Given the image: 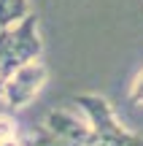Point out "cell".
I'll return each instance as SVG.
<instances>
[{"mask_svg":"<svg viewBox=\"0 0 143 146\" xmlns=\"http://www.w3.org/2000/svg\"><path fill=\"white\" fill-rule=\"evenodd\" d=\"M0 146H27V135H22V133H16V135L0 138Z\"/></svg>","mask_w":143,"mask_h":146,"instance_id":"ba28073f","label":"cell"},{"mask_svg":"<svg viewBox=\"0 0 143 146\" xmlns=\"http://www.w3.org/2000/svg\"><path fill=\"white\" fill-rule=\"evenodd\" d=\"M30 14V0H0V27H11Z\"/></svg>","mask_w":143,"mask_h":146,"instance_id":"5b68a950","label":"cell"},{"mask_svg":"<svg viewBox=\"0 0 143 146\" xmlns=\"http://www.w3.org/2000/svg\"><path fill=\"white\" fill-rule=\"evenodd\" d=\"M41 49H43V41L38 33V16L32 11L16 25L0 27V98H3V87L8 76L19 65L38 60Z\"/></svg>","mask_w":143,"mask_h":146,"instance_id":"6da1fadb","label":"cell"},{"mask_svg":"<svg viewBox=\"0 0 143 146\" xmlns=\"http://www.w3.org/2000/svg\"><path fill=\"white\" fill-rule=\"evenodd\" d=\"M76 106L84 111L86 122L95 133V146H143V135L127 130L119 122L108 98L97 92H81L76 95Z\"/></svg>","mask_w":143,"mask_h":146,"instance_id":"7a4b0ae2","label":"cell"},{"mask_svg":"<svg viewBox=\"0 0 143 146\" xmlns=\"http://www.w3.org/2000/svg\"><path fill=\"white\" fill-rule=\"evenodd\" d=\"M43 127H46L49 133H54V135H59V138L78 141V143H92V146H95V133H92L86 116L70 114V111H62V108H54V111L46 114Z\"/></svg>","mask_w":143,"mask_h":146,"instance_id":"277c9868","label":"cell"},{"mask_svg":"<svg viewBox=\"0 0 143 146\" xmlns=\"http://www.w3.org/2000/svg\"><path fill=\"white\" fill-rule=\"evenodd\" d=\"M46 81H49L46 65H43L41 60H30V62L19 65V68L8 76L0 100H3L8 108H14V111L27 108V106L41 95V89L46 87Z\"/></svg>","mask_w":143,"mask_h":146,"instance_id":"3957f363","label":"cell"},{"mask_svg":"<svg viewBox=\"0 0 143 146\" xmlns=\"http://www.w3.org/2000/svg\"><path fill=\"white\" fill-rule=\"evenodd\" d=\"M19 133V125H16L14 116L8 114H0V138H8V135H16Z\"/></svg>","mask_w":143,"mask_h":146,"instance_id":"52a82bcc","label":"cell"},{"mask_svg":"<svg viewBox=\"0 0 143 146\" xmlns=\"http://www.w3.org/2000/svg\"><path fill=\"white\" fill-rule=\"evenodd\" d=\"M27 146H38V143H35V138H32V135H27Z\"/></svg>","mask_w":143,"mask_h":146,"instance_id":"9c48e42d","label":"cell"},{"mask_svg":"<svg viewBox=\"0 0 143 146\" xmlns=\"http://www.w3.org/2000/svg\"><path fill=\"white\" fill-rule=\"evenodd\" d=\"M127 98H130V103H132V106H143V68H140L138 73H135L132 84H130Z\"/></svg>","mask_w":143,"mask_h":146,"instance_id":"8992f818","label":"cell"}]
</instances>
